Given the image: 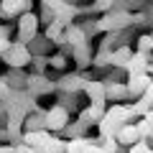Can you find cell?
<instances>
[{
  "mask_svg": "<svg viewBox=\"0 0 153 153\" xmlns=\"http://www.w3.org/2000/svg\"><path fill=\"white\" fill-rule=\"evenodd\" d=\"M66 123H69V112H66L64 107H54L49 112V117H46V125H49L51 130H59V128H64Z\"/></svg>",
  "mask_w": 153,
  "mask_h": 153,
  "instance_id": "1",
  "label": "cell"
}]
</instances>
